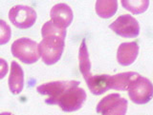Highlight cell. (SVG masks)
Listing matches in <instances>:
<instances>
[{"label":"cell","mask_w":153,"mask_h":115,"mask_svg":"<svg viewBox=\"0 0 153 115\" xmlns=\"http://www.w3.org/2000/svg\"><path fill=\"white\" fill-rule=\"evenodd\" d=\"M79 81H76L73 85L60 93L53 105H59V108L65 112L79 111L83 106L87 97L85 90L79 88Z\"/></svg>","instance_id":"cell-1"},{"label":"cell","mask_w":153,"mask_h":115,"mask_svg":"<svg viewBox=\"0 0 153 115\" xmlns=\"http://www.w3.org/2000/svg\"><path fill=\"white\" fill-rule=\"evenodd\" d=\"M65 38L59 36L43 37L38 44V52L43 63L51 66L56 64L60 59L65 47Z\"/></svg>","instance_id":"cell-2"},{"label":"cell","mask_w":153,"mask_h":115,"mask_svg":"<svg viewBox=\"0 0 153 115\" xmlns=\"http://www.w3.org/2000/svg\"><path fill=\"white\" fill-rule=\"evenodd\" d=\"M11 50L12 54L24 64H33L40 57L37 43L27 37L19 38L14 41Z\"/></svg>","instance_id":"cell-3"},{"label":"cell","mask_w":153,"mask_h":115,"mask_svg":"<svg viewBox=\"0 0 153 115\" xmlns=\"http://www.w3.org/2000/svg\"><path fill=\"white\" fill-rule=\"evenodd\" d=\"M127 90L130 100L138 105L146 104L153 97V84L141 75L133 81Z\"/></svg>","instance_id":"cell-4"},{"label":"cell","mask_w":153,"mask_h":115,"mask_svg":"<svg viewBox=\"0 0 153 115\" xmlns=\"http://www.w3.org/2000/svg\"><path fill=\"white\" fill-rule=\"evenodd\" d=\"M127 100L118 93H111L103 97L97 106V112L102 115H126Z\"/></svg>","instance_id":"cell-5"},{"label":"cell","mask_w":153,"mask_h":115,"mask_svg":"<svg viewBox=\"0 0 153 115\" xmlns=\"http://www.w3.org/2000/svg\"><path fill=\"white\" fill-rule=\"evenodd\" d=\"M36 12L32 7L17 5L9 12V19L18 29H29L36 21Z\"/></svg>","instance_id":"cell-6"},{"label":"cell","mask_w":153,"mask_h":115,"mask_svg":"<svg viewBox=\"0 0 153 115\" xmlns=\"http://www.w3.org/2000/svg\"><path fill=\"white\" fill-rule=\"evenodd\" d=\"M109 28L118 35L126 38L137 37L140 33V25L130 14H123L109 25Z\"/></svg>","instance_id":"cell-7"},{"label":"cell","mask_w":153,"mask_h":115,"mask_svg":"<svg viewBox=\"0 0 153 115\" xmlns=\"http://www.w3.org/2000/svg\"><path fill=\"white\" fill-rule=\"evenodd\" d=\"M75 83V80L71 81H55V82L45 83L36 88L38 93L42 95H47L48 98L45 100V103L48 105H53L55 100L59 96V94L69 88Z\"/></svg>","instance_id":"cell-8"},{"label":"cell","mask_w":153,"mask_h":115,"mask_svg":"<svg viewBox=\"0 0 153 115\" xmlns=\"http://www.w3.org/2000/svg\"><path fill=\"white\" fill-rule=\"evenodd\" d=\"M50 16L52 22L61 28L67 29L73 21V11L67 4L59 3L51 9Z\"/></svg>","instance_id":"cell-9"},{"label":"cell","mask_w":153,"mask_h":115,"mask_svg":"<svg viewBox=\"0 0 153 115\" xmlns=\"http://www.w3.org/2000/svg\"><path fill=\"white\" fill-rule=\"evenodd\" d=\"M139 54V46L136 42L122 43L118 48L117 60L122 66H129L135 62Z\"/></svg>","instance_id":"cell-10"},{"label":"cell","mask_w":153,"mask_h":115,"mask_svg":"<svg viewBox=\"0 0 153 115\" xmlns=\"http://www.w3.org/2000/svg\"><path fill=\"white\" fill-rule=\"evenodd\" d=\"M140 74L135 71H127L115 75H110L109 77V89L127 90L129 86L134 80H136Z\"/></svg>","instance_id":"cell-11"},{"label":"cell","mask_w":153,"mask_h":115,"mask_svg":"<svg viewBox=\"0 0 153 115\" xmlns=\"http://www.w3.org/2000/svg\"><path fill=\"white\" fill-rule=\"evenodd\" d=\"M9 89L13 94H19L24 88V73L17 62L13 61L8 81Z\"/></svg>","instance_id":"cell-12"},{"label":"cell","mask_w":153,"mask_h":115,"mask_svg":"<svg viewBox=\"0 0 153 115\" xmlns=\"http://www.w3.org/2000/svg\"><path fill=\"white\" fill-rule=\"evenodd\" d=\"M109 77L108 74L92 75L86 80V84L93 94L100 95L109 89Z\"/></svg>","instance_id":"cell-13"},{"label":"cell","mask_w":153,"mask_h":115,"mask_svg":"<svg viewBox=\"0 0 153 115\" xmlns=\"http://www.w3.org/2000/svg\"><path fill=\"white\" fill-rule=\"evenodd\" d=\"M79 70L81 74H82L84 80L86 81L88 78H90L92 74H91V62L89 58V53L87 50V46H86L85 39L81 41V44L79 51Z\"/></svg>","instance_id":"cell-14"},{"label":"cell","mask_w":153,"mask_h":115,"mask_svg":"<svg viewBox=\"0 0 153 115\" xmlns=\"http://www.w3.org/2000/svg\"><path fill=\"white\" fill-rule=\"evenodd\" d=\"M118 10V1L116 0H99L96 2V12L102 18L112 17Z\"/></svg>","instance_id":"cell-15"},{"label":"cell","mask_w":153,"mask_h":115,"mask_svg":"<svg viewBox=\"0 0 153 115\" xmlns=\"http://www.w3.org/2000/svg\"><path fill=\"white\" fill-rule=\"evenodd\" d=\"M122 5L123 8H126L127 11L132 12L133 14H140L145 12L149 5L148 0H132V1H128V0H123Z\"/></svg>","instance_id":"cell-16"},{"label":"cell","mask_w":153,"mask_h":115,"mask_svg":"<svg viewBox=\"0 0 153 115\" xmlns=\"http://www.w3.org/2000/svg\"><path fill=\"white\" fill-rule=\"evenodd\" d=\"M66 29L61 28L59 26H57L56 24L54 22H52L51 20L46 22L44 25L42 26L41 29V35L42 38L46 36H59V37H66Z\"/></svg>","instance_id":"cell-17"},{"label":"cell","mask_w":153,"mask_h":115,"mask_svg":"<svg viewBox=\"0 0 153 115\" xmlns=\"http://www.w3.org/2000/svg\"><path fill=\"white\" fill-rule=\"evenodd\" d=\"M12 30L4 20L0 19V45H4L11 39Z\"/></svg>","instance_id":"cell-18"},{"label":"cell","mask_w":153,"mask_h":115,"mask_svg":"<svg viewBox=\"0 0 153 115\" xmlns=\"http://www.w3.org/2000/svg\"><path fill=\"white\" fill-rule=\"evenodd\" d=\"M9 66L6 60L0 58V79H3L8 73Z\"/></svg>","instance_id":"cell-19"},{"label":"cell","mask_w":153,"mask_h":115,"mask_svg":"<svg viewBox=\"0 0 153 115\" xmlns=\"http://www.w3.org/2000/svg\"><path fill=\"white\" fill-rule=\"evenodd\" d=\"M0 115H13V114L11 112H2V113H0Z\"/></svg>","instance_id":"cell-20"}]
</instances>
